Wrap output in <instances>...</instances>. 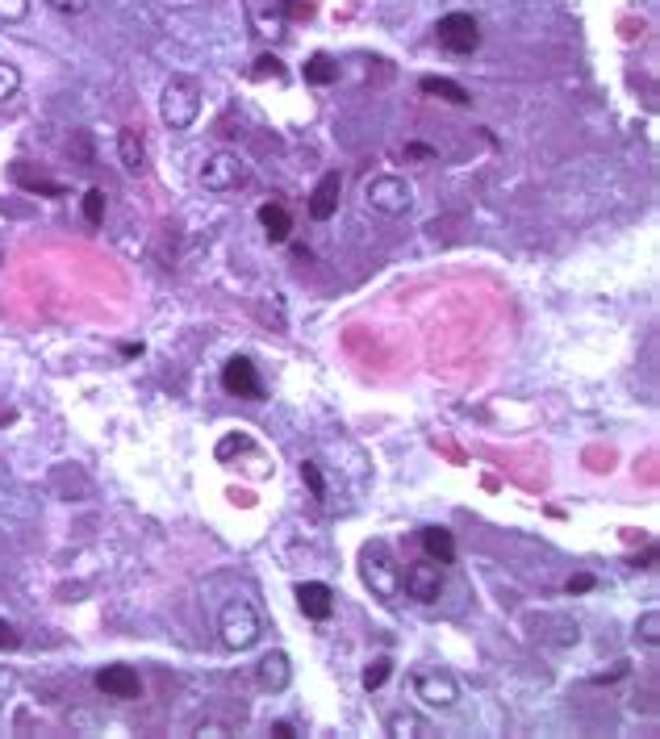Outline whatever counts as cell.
Wrapping results in <instances>:
<instances>
[{"label":"cell","instance_id":"obj_1","mask_svg":"<svg viewBox=\"0 0 660 739\" xmlns=\"http://www.w3.org/2000/svg\"><path fill=\"white\" fill-rule=\"evenodd\" d=\"M201 101L205 92L193 76H172L168 84H163V97H159V113L163 122H168L172 130H188L201 117Z\"/></svg>","mask_w":660,"mask_h":739},{"label":"cell","instance_id":"obj_2","mask_svg":"<svg viewBox=\"0 0 660 739\" xmlns=\"http://www.w3.org/2000/svg\"><path fill=\"white\" fill-rule=\"evenodd\" d=\"M218 635H222V643H226L230 652H247L251 643L259 639V614H255V606L243 602V598L226 602V610L218 618Z\"/></svg>","mask_w":660,"mask_h":739},{"label":"cell","instance_id":"obj_3","mask_svg":"<svg viewBox=\"0 0 660 739\" xmlns=\"http://www.w3.org/2000/svg\"><path fill=\"white\" fill-rule=\"evenodd\" d=\"M364 201H368V209L385 213V218H402L414 205V188L402 176H372L364 184Z\"/></svg>","mask_w":660,"mask_h":739},{"label":"cell","instance_id":"obj_4","mask_svg":"<svg viewBox=\"0 0 660 739\" xmlns=\"http://www.w3.org/2000/svg\"><path fill=\"white\" fill-rule=\"evenodd\" d=\"M360 564H364V585L376 593V598H385V602H393L397 593H402V572H397V564L389 560V552L381 543H372V547H364V556H360Z\"/></svg>","mask_w":660,"mask_h":739},{"label":"cell","instance_id":"obj_5","mask_svg":"<svg viewBox=\"0 0 660 739\" xmlns=\"http://www.w3.org/2000/svg\"><path fill=\"white\" fill-rule=\"evenodd\" d=\"M435 38H439L443 51H452V55H473L477 46H481V26H477L473 13H460V9H456V13H443V17H439Z\"/></svg>","mask_w":660,"mask_h":739},{"label":"cell","instance_id":"obj_6","mask_svg":"<svg viewBox=\"0 0 660 739\" xmlns=\"http://www.w3.org/2000/svg\"><path fill=\"white\" fill-rule=\"evenodd\" d=\"M247 163L234 155V151H214L205 159V168H201V184H205V193H234V188H243L247 184Z\"/></svg>","mask_w":660,"mask_h":739},{"label":"cell","instance_id":"obj_7","mask_svg":"<svg viewBox=\"0 0 660 739\" xmlns=\"http://www.w3.org/2000/svg\"><path fill=\"white\" fill-rule=\"evenodd\" d=\"M402 589L410 593L414 602H439V593H443V564L431 560V556L410 564L402 572Z\"/></svg>","mask_w":660,"mask_h":739},{"label":"cell","instance_id":"obj_8","mask_svg":"<svg viewBox=\"0 0 660 739\" xmlns=\"http://www.w3.org/2000/svg\"><path fill=\"white\" fill-rule=\"evenodd\" d=\"M222 389L230 397L259 401V397H264V380H259V368L247 360V355H234V360H226V368H222Z\"/></svg>","mask_w":660,"mask_h":739},{"label":"cell","instance_id":"obj_9","mask_svg":"<svg viewBox=\"0 0 660 739\" xmlns=\"http://www.w3.org/2000/svg\"><path fill=\"white\" fill-rule=\"evenodd\" d=\"M414 689H418V702H427V706H435V710L456 706V702H460V685H456V677H452V673H439V669L418 673Z\"/></svg>","mask_w":660,"mask_h":739},{"label":"cell","instance_id":"obj_10","mask_svg":"<svg viewBox=\"0 0 660 739\" xmlns=\"http://www.w3.org/2000/svg\"><path fill=\"white\" fill-rule=\"evenodd\" d=\"M255 681H259L264 694H285V689L293 685V660L285 652H268L255 664Z\"/></svg>","mask_w":660,"mask_h":739},{"label":"cell","instance_id":"obj_11","mask_svg":"<svg viewBox=\"0 0 660 739\" xmlns=\"http://www.w3.org/2000/svg\"><path fill=\"white\" fill-rule=\"evenodd\" d=\"M97 689L109 698H117V702H130V698L143 694V681H138V673L126 669V664H109V669L97 673Z\"/></svg>","mask_w":660,"mask_h":739},{"label":"cell","instance_id":"obj_12","mask_svg":"<svg viewBox=\"0 0 660 739\" xmlns=\"http://www.w3.org/2000/svg\"><path fill=\"white\" fill-rule=\"evenodd\" d=\"M339 197H343V176L326 172L318 180V188L310 193V218L314 222H330V218H335V209H339Z\"/></svg>","mask_w":660,"mask_h":739},{"label":"cell","instance_id":"obj_13","mask_svg":"<svg viewBox=\"0 0 660 739\" xmlns=\"http://www.w3.org/2000/svg\"><path fill=\"white\" fill-rule=\"evenodd\" d=\"M297 606H301L305 618L322 623V618H330V610H335V593H330V585H322V581H305V585H297Z\"/></svg>","mask_w":660,"mask_h":739},{"label":"cell","instance_id":"obj_14","mask_svg":"<svg viewBox=\"0 0 660 739\" xmlns=\"http://www.w3.org/2000/svg\"><path fill=\"white\" fill-rule=\"evenodd\" d=\"M259 226H264L268 243H285V238L293 234V218H289V209L280 205V201H264V205H259Z\"/></svg>","mask_w":660,"mask_h":739},{"label":"cell","instance_id":"obj_15","mask_svg":"<svg viewBox=\"0 0 660 739\" xmlns=\"http://www.w3.org/2000/svg\"><path fill=\"white\" fill-rule=\"evenodd\" d=\"M117 159H122L126 172H134V176L143 172V168H147V142H143V134L130 130V126L117 134Z\"/></svg>","mask_w":660,"mask_h":739},{"label":"cell","instance_id":"obj_16","mask_svg":"<svg viewBox=\"0 0 660 739\" xmlns=\"http://www.w3.org/2000/svg\"><path fill=\"white\" fill-rule=\"evenodd\" d=\"M385 731H389L393 739H427V735H435V731H431V723L422 719V714H414V710H397V714H389Z\"/></svg>","mask_w":660,"mask_h":739},{"label":"cell","instance_id":"obj_17","mask_svg":"<svg viewBox=\"0 0 660 739\" xmlns=\"http://www.w3.org/2000/svg\"><path fill=\"white\" fill-rule=\"evenodd\" d=\"M422 552H427L431 560H439L443 568L456 560V539H452V531H443V527H427L422 531Z\"/></svg>","mask_w":660,"mask_h":739},{"label":"cell","instance_id":"obj_18","mask_svg":"<svg viewBox=\"0 0 660 739\" xmlns=\"http://www.w3.org/2000/svg\"><path fill=\"white\" fill-rule=\"evenodd\" d=\"M418 88L427 92V97L447 101V105H468V101H473L456 80H447V76H422V80H418Z\"/></svg>","mask_w":660,"mask_h":739},{"label":"cell","instance_id":"obj_19","mask_svg":"<svg viewBox=\"0 0 660 739\" xmlns=\"http://www.w3.org/2000/svg\"><path fill=\"white\" fill-rule=\"evenodd\" d=\"M247 17H251V26H255L259 38H280V34H285V13H280V5H276L272 13H264V5H259V0H251V5H247Z\"/></svg>","mask_w":660,"mask_h":739},{"label":"cell","instance_id":"obj_20","mask_svg":"<svg viewBox=\"0 0 660 739\" xmlns=\"http://www.w3.org/2000/svg\"><path fill=\"white\" fill-rule=\"evenodd\" d=\"M339 80V63L330 59V55H310L305 59V84H318V88H326V84H335Z\"/></svg>","mask_w":660,"mask_h":739},{"label":"cell","instance_id":"obj_21","mask_svg":"<svg viewBox=\"0 0 660 739\" xmlns=\"http://www.w3.org/2000/svg\"><path fill=\"white\" fill-rule=\"evenodd\" d=\"M84 222L92 230L105 222V193H101V188H88V193H84Z\"/></svg>","mask_w":660,"mask_h":739},{"label":"cell","instance_id":"obj_22","mask_svg":"<svg viewBox=\"0 0 660 739\" xmlns=\"http://www.w3.org/2000/svg\"><path fill=\"white\" fill-rule=\"evenodd\" d=\"M13 180H17V184H26V188H30V193H46V197H63V184H55V180H42V176L34 180V176H26V172H21V168H17V163H13Z\"/></svg>","mask_w":660,"mask_h":739},{"label":"cell","instance_id":"obj_23","mask_svg":"<svg viewBox=\"0 0 660 739\" xmlns=\"http://www.w3.org/2000/svg\"><path fill=\"white\" fill-rule=\"evenodd\" d=\"M389 673H393V660L389 656H376L368 669H364V689H381L389 681Z\"/></svg>","mask_w":660,"mask_h":739},{"label":"cell","instance_id":"obj_24","mask_svg":"<svg viewBox=\"0 0 660 739\" xmlns=\"http://www.w3.org/2000/svg\"><path fill=\"white\" fill-rule=\"evenodd\" d=\"M17 88H21V71H17V63L0 59V101L17 97Z\"/></svg>","mask_w":660,"mask_h":739},{"label":"cell","instance_id":"obj_25","mask_svg":"<svg viewBox=\"0 0 660 739\" xmlns=\"http://www.w3.org/2000/svg\"><path fill=\"white\" fill-rule=\"evenodd\" d=\"M635 635H640V639L648 643V648H656V643H660V614H656V610H648V614L640 618V623H635Z\"/></svg>","mask_w":660,"mask_h":739},{"label":"cell","instance_id":"obj_26","mask_svg":"<svg viewBox=\"0 0 660 739\" xmlns=\"http://www.w3.org/2000/svg\"><path fill=\"white\" fill-rule=\"evenodd\" d=\"M30 17V0H0V21L5 26H17V21Z\"/></svg>","mask_w":660,"mask_h":739},{"label":"cell","instance_id":"obj_27","mask_svg":"<svg viewBox=\"0 0 660 739\" xmlns=\"http://www.w3.org/2000/svg\"><path fill=\"white\" fill-rule=\"evenodd\" d=\"M251 76H255V80H268V76H272V80H280V76H285V63H280L276 55H259Z\"/></svg>","mask_w":660,"mask_h":739},{"label":"cell","instance_id":"obj_28","mask_svg":"<svg viewBox=\"0 0 660 739\" xmlns=\"http://www.w3.org/2000/svg\"><path fill=\"white\" fill-rule=\"evenodd\" d=\"M280 13H285V21H305L314 13L310 0H280Z\"/></svg>","mask_w":660,"mask_h":739},{"label":"cell","instance_id":"obj_29","mask_svg":"<svg viewBox=\"0 0 660 739\" xmlns=\"http://www.w3.org/2000/svg\"><path fill=\"white\" fill-rule=\"evenodd\" d=\"M301 481L310 485V493H314V497H326V485H322V472H318V464H310V460H305V464H301Z\"/></svg>","mask_w":660,"mask_h":739},{"label":"cell","instance_id":"obj_30","mask_svg":"<svg viewBox=\"0 0 660 739\" xmlns=\"http://www.w3.org/2000/svg\"><path fill=\"white\" fill-rule=\"evenodd\" d=\"M55 13H63V17H80L84 9H88V0H46Z\"/></svg>","mask_w":660,"mask_h":739},{"label":"cell","instance_id":"obj_31","mask_svg":"<svg viewBox=\"0 0 660 739\" xmlns=\"http://www.w3.org/2000/svg\"><path fill=\"white\" fill-rule=\"evenodd\" d=\"M17 685H21V681H17L13 669H0V706H5V702L17 694Z\"/></svg>","mask_w":660,"mask_h":739},{"label":"cell","instance_id":"obj_32","mask_svg":"<svg viewBox=\"0 0 660 739\" xmlns=\"http://www.w3.org/2000/svg\"><path fill=\"white\" fill-rule=\"evenodd\" d=\"M5 648H17V631L5 623V618H0V652H5Z\"/></svg>","mask_w":660,"mask_h":739},{"label":"cell","instance_id":"obj_33","mask_svg":"<svg viewBox=\"0 0 660 739\" xmlns=\"http://www.w3.org/2000/svg\"><path fill=\"white\" fill-rule=\"evenodd\" d=\"M589 585H594V577H573V581H569V593H585Z\"/></svg>","mask_w":660,"mask_h":739},{"label":"cell","instance_id":"obj_34","mask_svg":"<svg viewBox=\"0 0 660 739\" xmlns=\"http://www.w3.org/2000/svg\"><path fill=\"white\" fill-rule=\"evenodd\" d=\"M272 735L276 739H293V723H272Z\"/></svg>","mask_w":660,"mask_h":739},{"label":"cell","instance_id":"obj_35","mask_svg":"<svg viewBox=\"0 0 660 739\" xmlns=\"http://www.w3.org/2000/svg\"><path fill=\"white\" fill-rule=\"evenodd\" d=\"M406 155H414V159H431V151H427V147H418V142H410Z\"/></svg>","mask_w":660,"mask_h":739}]
</instances>
